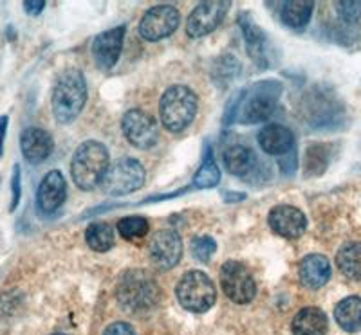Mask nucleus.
I'll use <instances>...</instances> for the list:
<instances>
[{
    "mask_svg": "<svg viewBox=\"0 0 361 335\" xmlns=\"http://www.w3.org/2000/svg\"><path fill=\"white\" fill-rule=\"evenodd\" d=\"M217 251V244L212 236H197L192 240V254L201 263H208Z\"/></svg>",
    "mask_w": 361,
    "mask_h": 335,
    "instance_id": "obj_28",
    "label": "nucleus"
},
{
    "mask_svg": "<svg viewBox=\"0 0 361 335\" xmlns=\"http://www.w3.org/2000/svg\"><path fill=\"white\" fill-rule=\"evenodd\" d=\"M244 198H246L244 193H226L224 195L226 202H238V201H244Z\"/></svg>",
    "mask_w": 361,
    "mask_h": 335,
    "instance_id": "obj_34",
    "label": "nucleus"
},
{
    "mask_svg": "<svg viewBox=\"0 0 361 335\" xmlns=\"http://www.w3.org/2000/svg\"><path fill=\"white\" fill-rule=\"evenodd\" d=\"M148 256L159 270L173 269L183 258V240L177 231H157L148 244Z\"/></svg>",
    "mask_w": 361,
    "mask_h": 335,
    "instance_id": "obj_10",
    "label": "nucleus"
},
{
    "mask_svg": "<svg viewBox=\"0 0 361 335\" xmlns=\"http://www.w3.org/2000/svg\"><path fill=\"white\" fill-rule=\"evenodd\" d=\"M176 296L180 307L188 312L202 314L214 307L217 299V289L212 278L206 276L202 270H190L177 283Z\"/></svg>",
    "mask_w": 361,
    "mask_h": 335,
    "instance_id": "obj_5",
    "label": "nucleus"
},
{
    "mask_svg": "<svg viewBox=\"0 0 361 335\" xmlns=\"http://www.w3.org/2000/svg\"><path fill=\"white\" fill-rule=\"evenodd\" d=\"M85 241L87 246L96 253H107L114 246V233H112L111 225L105 222H94L87 227Z\"/></svg>",
    "mask_w": 361,
    "mask_h": 335,
    "instance_id": "obj_25",
    "label": "nucleus"
},
{
    "mask_svg": "<svg viewBox=\"0 0 361 335\" xmlns=\"http://www.w3.org/2000/svg\"><path fill=\"white\" fill-rule=\"evenodd\" d=\"M230 2H202L193 9L186 22V33L192 38H202L219 27L230 9Z\"/></svg>",
    "mask_w": 361,
    "mask_h": 335,
    "instance_id": "obj_12",
    "label": "nucleus"
},
{
    "mask_svg": "<svg viewBox=\"0 0 361 335\" xmlns=\"http://www.w3.org/2000/svg\"><path fill=\"white\" fill-rule=\"evenodd\" d=\"M53 335H66V334H53Z\"/></svg>",
    "mask_w": 361,
    "mask_h": 335,
    "instance_id": "obj_35",
    "label": "nucleus"
},
{
    "mask_svg": "<svg viewBox=\"0 0 361 335\" xmlns=\"http://www.w3.org/2000/svg\"><path fill=\"white\" fill-rule=\"evenodd\" d=\"M334 317L341 330L349 334L361 331V298L350 296V298L341 299L334 308Z\"/></svg>",
    "mask_w": 361,
    "mask_h": 335,
    "instance_id": "obj_22",
    "label": "nucleus"
},
{
    "mask_svg": "<svg viewBox=\"0 0 361 335\" xmlns=\"http://www.w3.org/2000/svg\"><path fill=\"white\" fill-rule=\"evenodd\" d=\"M336 265L345 278L361 282V241L341 247L336 254Z\"/></svg>",
    "mask_w": 361,
    "mask_h": 335,
    "instance_id": "obj_23",
    "label": "nucleus"
},
{
    "mask_svg": "<svg viewBox=\"0 0 361 335\" xmlns=\"http://www.w3.org/2000/svg\"><path fill=\"white\" fill-rule=\"evenodd\" d=\"M22 196V170L18 164L13 166V175H11V204H9V211H15L20 204Z\"/></svg>",
    "mask_w": 361,
    "mask_h": 335,
    "instance_id": "obj_30",
    "label": "nucleus"
},
{
    "mask_svg": "<svg viewBox=\"0 0 361 335\" xmlns=\"http://www.w3.org/2000/svg\"><path fill=\"white\" fill-rule=\"evenodd\" d=\"M125 25L112 27L105 33H99L92 42V58L102 70H109L118 63L121 47H123Z\"/></svg>",
    "mask_w": 361,
    "mask_h": 335,
    "instance_id": "obj_14",
    "label": "nucleus"
},
{
    "mask_svg": "<svg viewBox=\"0 0 361 335\" xmlns=\"http://www.w3.org/2000/svg\"><path fill=\"white\" fill-rule=\"evenodd\" d=\"M197 96L190 87L173 85L166 89L159 101L161 123L169 132L179 134L192 125L197 114Z\"/></svg>",
    "mask_w": 361,
    "mask_h": 335,
    "instance_id": "obj_4",
    "label": "nucleus"
},
{
    "mask_svg": "<svg viewBox=\"0 0 361 335\" xmlns=\"http://www.w3.org/2000/svg\"><path fill=\"white\" fill-rule=\"evenodd\" d=\"M238 25L243 29L244 40H246V49L247 54L251 56L255 63L259 67H267V42H266V34L262 33V29L259 25L255 24L253 18L247 15V13H243L240 17H238Z\"/></svg>",
    "mask_w": 361,
    "mask_h": 335,
    "instance_id": "obj_18",
    "label": "nucleus"
},
{
    "mask_svg": "<svg viewBox=\"0 0 361 335\" xmlns=\"http://www.w3.org/2000/svg\"><path fill=\"white\" fill-rule=\"evenodd\" d=\"M291 330L293 335H325L329 330L327 315L316 307L302 308L293 317Z\"/></svg>",
    "mask_w": 361,
    "mask_h": 335,
    "instance_id": "obj_20",
    "label": "nucleus"
},
{
    "mask_svg": "<svg viewBox=\"0 0 361 335\" xmlns=\"http://www.w3.org/2000/svg\"><path fill=\"white\" fill-rule=\"evenodd\" d=\"M150 225L148 220L143 217H127L123 220H119L118 231L119 234L125 238V240H135V238H141L148 233Z\"/></svg>",
    "mask_w": 361,
    "mask_h": 335,
    "instance_id": "obj_27",
    "label": "nucleus"
},
{
    "mask_svg": "<svg viewBox=\"0 0 361 335\" xmlns=\"http://www.w3.org/2000/svg\"><path fill=\"white\" fill-rule=\"evenodd\" d=\"M259 144L266 153L269 156H283V153H289L293 150V144H295V135L289 130L288 127L283 125L273 123L264 127L259 132Z\"/></svg>",
    "mask_w": 361,
    "mask_h": 335,
    "instance_id": "obj_19",
    "label": "nucleus"
},
{
    "mask_svg": "<svg viewBox=\"0 0 361 335\" xmlns=\"http://www.w3.org/2000/svg\"><path fill=\"white\" fill-rule=\"evenodd\" d=\"M44 9L45 2H42V0H27V2H24V11L31 17H38Z\"/></svg>",
    "mask_w": 361,
    "mask_h": 335,
    "instance_id": "obj_32",
    "label": "nucleus"
},
{
    "mask_svg": "<svg viewBox=\"0 0 361 335\" xmlns=\"http://www.w3.org/2000/svg\"><path fill=\"white\" fill-rule=\"evenodd\" d=\"M298 276L305 289L318 291L331 279V263L322 254H309L300 263Z\"/></svg>",
    "mask_w": 361,
    "mask_h": 335,
    "instance_id": "obj_17",
    "label": "nucleus"
},
{
    "mask_svg": "<svg viewBox=\"0 0 361 335\" xmlns=\"http://www.w3.org/2000/svg\"><path fill=\"white\" fill-rule=\"evenodd\" d=\"M116 298L128 314H147L161 301V286L152 274L143 269H132L119 278Z\"/></svg>",
    "mask_w": 361,
    "mask_h": 335,
    "instance_id": "obj_1",
    "label": "nucleus"
},
{
    "mask_svg": "<svg viewBox=\"0 0 361 335\" xmlns=\"http://www.w3.org/2000/svg\"><path fill=\"white\" fill-rule=\"evenodd\" d=\"M87 101V83L78 69H67L58 76L53 90V114L60 125L73 123Z\"/></svg>",
    "mask_w": 361,
    "mask_h": 335,
    "instance_id": "obj_3",
    "label": "nucleus"
},
{
    "mask_svg": "<svg viewBox=\"0 0 361 335\" xmlns=\"http://www.w3.org/2000/svg\"><path fill=\"white\" fill-rule=\"evenodd\" d=\"M8 125H9L8 115H0V157L4 156V141H6V134H8Z\"/></svg>",
    "mask_w": 361,
    "mask_h": 335,
    "instance_id": "obj_33",
    "label": "nucleus"
},
{
    "mask_svg": "<svg viewBox=\"0 0 361 335\" xmlns=\"http://www.w3.org/2000/svg\"><path fill=\"white\" fill-rule=\"evenodd\" d=\"M222 163L231 175L244 177L253 172L255 164H257V156L251 148L243 146V144H233V146L224 150Z\"/></svg>",
    "mask_w": 361,
    "mask_h": 335,
    "instance_id": "obj_21",
    "label": "nucleus"
},
{
    "mask_svg": "<svg viewBox=\"0 0 361 335\" xmlns=\"http://www.w3.org/2000/svg\"><path fill=\"white\" fill-rule=\"evenodd\" d=\"M221 182V170L215 164V160L212 157L204 160L201 164V168L197 170L195 177H193L192 186L197 189H208V188H215Z\"/></svg>",
    "mask_w": 361,
    "mask_h": 335,
    "instance_id": "obj_26",
    "label": "nucleus"
},
{
    "mask_svg": "<svg viewBox=\"0 0 361 335\" xmlns=\"http://www.w3.org/2000/svg\"><path fill=\"white\" fill-rule=\"evenodd\" d=\"M103 335H135V330L128 323H112L105 328Z\"/></svg>",
    "mask_w": 361,
    "mask_h": 335,
    "instance_id": "obj_31",
    "label": "nucleus"
},
{
    "mask_svg": "<svg viewBox=\"0 0 361 335\" xmlns=\"http://www.w3.org/2000/svg\"><path fill=\"white\" fill-rule=\"evenodd\" d=\"M109 157L107 148L98 141H85L76 148L71 163V175L74 184L83 191H90L96 186L102 184L109 172Z\"/></svg>",
    "mask_w": 361,
    "mask_h": 335,
    "instance_id": "obj_2",
    "label": "nucleus"
},
{
    "mask_svg": "<svg viewBox=\"0 0 361 335\" xmlns=\"http://www.w3.org/2000/svg\"><path fill=\"white\" fill-rule=\"evenodd\" d=\"M67 196V184L62 172L51 170L40 180L37 189V206L44 215H53L62 208Z\"/></svg>",
    "mask_w": 361,
    "mask_h": 335,
    "instance_id": "obj_15",
    "label": "nucleus"
},
{
    "mask_svg": "<svg viewBox=\"0 0 361 335\" xmlns=\"http://www.w3.org/2000/svg\"><path fill=\"white\" fill-rule=\"evenodd\" d=\"M269 227L279 236L300 238L307 229V218L298 208L288 204H280L269 211Z\"/></svg>",
    "mask_w": 361,
    "mask_h": 335,
    "instance_id": "obj_13",
    "label": "nucleus"
},
{
    "mask_svg": "<svg viewBox=\"0 0 361 335\" xmlns=\"http://www.w3.org/2000/svg\"><path fill=\"white\" fill-rule=\"evenodd\" d=\"M336 11L340 15V18L347 24H356L361 20V2H338Z\"/></svg>",
    "mask_w": 361,
    "mask_h": 335,
    "instance_id": "obj_29",
    "label": "nucleus"
},
{
    "mask_svg": "<svg viewBox=\"0 0 361 335\" xmlns=\"http://www.w3.org/2000/svg\"><path fill=\"white\" fill-rule=\"evenodd\" d=\"M280 92H282V85L273 80L257 83L247 92H243L240 121L246 125H255L269 119L276 110Z\"/></svg>",
    "mask_w": 361,
    "mask_h": 335,
    "instance_id": "obj_6",
    "label": "nucleus"
},
{
    "mask_svg": "<svg viewBox=\"0 0 361 335\" xmlns=\"http://www.w3.org/2000/svg\"><path fill=\"white\" fill-rule=\"evenodd\" d=\"M179 25V11L173 6H154L140 22V34L148 42H157L173 34Z\"/></svg>",
    "mask_w": 361,
    "mask_h": 335,
    "instance_id": "obj_9",
    "label": "nucleus"
},
{
    "mask_svg": "<svg viewBox=\"0 0 361 335\" xmlns=\"http://www.w3.org/2000/svg\"><path fill=\"white\" fill-rule=\"evenodd\" d=\"M145 168L140 160L125 157L109 168L107 175L103 179L102 188L107 195L123 196L132 191H137L145 184Z\"/></svg>",
    "mask_w": 361,
    "mask_h": 335,
    "instance_id": "obj_7",
    "label": "nucleus"
},
{
    "mask_svg": "<svg viewBox=\"0 0 361 335\" xmlns=\"http://www.w3.org/2000/svg\"><path fill=\"white\" fill-rule=\"evenodd\" d=\"M121 127H123V134L128 143L135 148H141V150L152 148L159 139L156 121L147 112L137 110V108L128 110L123 115Z\"/></svg>",
    "mask_w": 361,
    "mask_h": 335,
    "instance_id": "obj_11",
    "label": "nucleus"
},
{
    "mask_svg": "<svg viewBox=\"0 0 361 335\" xmlns=\"http://www.w3.org/2000/svg\"><path fill=\"white\" fill-rule=\"evenodd\" d=\"M221 286L228 298L237 305H247L257 296V283L244 263L230 260L221 269Z\"/></svg>",
    "mask_w": 361,
    "mask_h": 335,
    "instance_id": "obj_8",
    "label": "nucleus"
},
{
    "mask_svg": "<svg viewBox=\"0 0 361 335\" xmlns=\"http://www.w3.org/2000/svg\"><path fill=\"white\" fill-rule=\"evenodd\" d=\"M314 4L312 2H298V0H288L280 4V18L288 27L304 29L309 24Z\"/></svg>",
    "mask_w": 361,
    "mask_h": 335,
    "instance_id": "obj_24",
    "label": "nucleus"
},
{
    "mask_svg": "<svg viewBox=\"0 0 361 335\" xmlns=\"http://www.w3.org/2000/svg\"><path fill=\"white\" fill-rule=\"evenodd\" d=\"M20 150L29 164H42L53 153L54 141L44 128H25L20 135Z\"/></svg>",
    "mask_w": 361,
    "mask_h": 335,
    "instance_id": "obj_16",
    "label": "nucleus"
}]
</instances>
